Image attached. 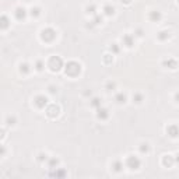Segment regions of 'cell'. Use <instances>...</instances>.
Here are the masks:
<instances>
[{
	"instance_id": "6da1fadb",
	"label": "cell",
	"mask_w": 179,
	"mask_h": 179,
	"mask_svg": "<svg viewBox=\"0 0 179 179\" xmlns=\"http://www.w3.org/2000/svg\"><path fill=\"white\" fill-rule=\"evenodd\" d=\"M63 70H64V74L69 76V77H78L81 74V71H83V67H81V64L78 62L70 60L64 64Z\"/></svg>"
},
{
	"instance_id": "7a4b0ae2",
	"label": "cell",
	"mask_w": 179,
	"mask_h": 179,
	"mask_svg": "<svg viewBox=\"0 0 179 179\" xmlns=\"http://www.w3.org/2000/svg\"><path fill=\"white\" fill-rule=\"evenodd\" d=\"M39 38H41V41L45 42V44H52V42H55L56 38H57V32H56L55 28L46 27V28H44V30H41Z\"/></svg>"
},
{
	"instance_id": "3957f363",
	"label": "cell",
	"mask_w": 179,
	"mask_h": 179,
	"mask_svg": "<svg viewBox=\"0 0 179 179\" xmlns=\"http://www.w3.org/2000/svg\"><path fill=\"white\" fill-rule=\"evenodd\" d=\"M46 66L52 73H57L64 67V62L60 56H50L48 63H46Z\"/></svg>"
},
{
	"instance_id": "277c9868",
	"label": "cell",
	"mask_w": 179,
	"mask_h": 179,
	"mask_svg": "<svg viewBox=\"0 0 179 179\" xmlns=\"http://www.w3.org/2000/svg\"><path fill=\"white\" fill-rule=\"evenodd\" d=\"M125 165L129 168V169L137 171V169H140V167H141V159L136 155H129L127 158H126Z\"/></svg>"
},
{
	"instance_id": "5b68a950",
	"label": "cell",
	"mask_w": 179,
	"mask_h": 179,
	"mask_svg": "<svg viewBox=\"0 0 179 179\" xmlns=\"http://www.w3.org/2000/svg\"><path fill=\"white\" fill-rule=\"evenodd\" d=\"M45 113L48 117L50 119H56V117L60 115V106L56 105V103H49V105L45 108Z\"/></svg>"
},
{
	"instance_id": "8992f818",
	"label": "cell",
	"mask_w": 179,
	"mask_h": 179,
	"mask_svg": "<svg viewBox=\"0 0 179 179\" xmlns=\"http://www.w3.org/2000/svg\"><path fill=\"white\" fill-rule=\"evenodd\" d=\"M34 105H35L36 109H45L48 105H49V99H48L46 95L39 94L34 98Z\"/></svg>"
},
{
	"instance_id": "52a82bcc",
	"label": "cell",
	"mask_w": 179,
	"mask_h": 179,
	"mask_svg": "<svg viewBox=\"0 0 179 179\" xmlns=\"http://www.w3.org/2000/svg\"><path fill=\"white\" fill-rule=\"evenodd\" d=\"M165 130H167L168 136L172 137V139H178V137H179V126L175 125V123H172V125H168Z\"/></svg>"
},
{
	"instance_id": "ba28073f",
	"label": "cell",
	"mask_w": 179,
	"mask_h": 179,
	"mask_svg": "<svg viewBox=\"0 0 179 179\" xmlns=\"http://www.w3.org/2000/svg\"><path fill=\"white\" fill-rule=\"evenodd\" d=\"M28 14H30V13H28L24 7H21V6H20V7H17L16 10H14V17H16L17 21H24V20L27 18Z\"/></svg>"
},
{
	"instance_id": "9c48e42d",
	"label": "cell",
	"mask_w": 179,
	"mask_h": 179,
	"mask_svg": "<svg viewBox=\"0 0 179 179\" xmlns=\"http://www.w3.org/2000/svg\"><path fill=\"white\" fill-rule=\"evenodd\" d=\"M134 38H136V36H134L133 34H125V35L122 36V44L125 45L126 48L130 49V48L134 46Z\"/></svg>"
},
{
	"instance_id": "30bf717a",
	"label": "cell",
	"mask_w": 179,
	"mask_h": 179,
	"mask_svg": "<svg viewBox=\"0 0 179 179\" xmlns=\"http://www.w3.org/2000/svg\"><path fill=\"white\" fill-rule=\"evenodd\" d=\"M162 66L169 70H175V69H178L179 63H178V60H175L173 57H168V59H165V60H162Z\"/></svg>"
},
{
	"instance_id": "8fae6325",
	"label": "cell",
	"mask_w": 179,
	"mask_h": 179,
	"mask_svg": "<svg viewBox=\"0 0 179 179\" xmlns=\"http://www.w3.org/2000/svg\"><path fill=\"white\" fill-rule=\"evenodd\" d=\"M161 164L164 165L165 168H171L173 164H175V157L169 155V154H165V155L162 157V159H161Z\"/></svg>"
},
{
	"instance_id": "7c38bea8",
	"label": "cell",
	"mask_w": 179,
	"mask_h": 179,
	"mask_svg": "<svg viewBox=\"0 0 179 179\" xmlns=\"http://www.w3.org/2000/svg\"><path fill=\"white\" fill-rule=\"evenodd\" d=\"M108 117H109V111L106 108L101 106V108L97 109V119L98 120H108Z\"/></svg>"
},
{
	"instance_id": "4fadbf2b",
	"label": "cell",
	"mask_w": 179,
	"mask_h": 179,
	"mask_svg": "<svg viewBox=\"0 0 179 179\" xmlns=\"http://www.w3.org/2000/svg\"><path fill=\"white\" fill-rule=\"evenodd\" d=\"M161 18H162V14H161V11H158V10H153L148 13V20H150L151 22H159Z\"/></svg>"
},
{
	"instance_id": "5bb4252c",
	"label": "cell",
	"mask_w": 179,
	"mask_h": 179,
	"mask_svg": "<svg viewBox=\"0 0 179 179\" xmlns=\"http://www.w3.org/2000/svg\"><path fill=\"white\" fill-rule=\"evenodd\" d=\"M18 70L22 76H28L31 73V66L27 63V62H22V63L18 64Z\"/></svg>"
},
{
	"instance_id": "9a60e30c",
	"label": "cell",
	"mask_w": 179,
	"mask_h": 179,
	"mask_svg": "<svg viewBox=\"0 0 179 179\" xmlns=\"http://www.w3.org/2000/svg\"><path fill=\"white\" fill-rule=\"evenodd\" d=\"M102 14L105 17H112L115 16V7L112 4H105L102 7Z\"/></svg>"
},
{
	"instance_id": "2e32d148",
	"label": "cell",
	"mask_w": 179,
	"mask_h": 179,
	"mask_svg": "<svg viewBox=\"0 0 179 179\" xmlns=\"http://www.w3.org/2000/svg\"><path fill=\"white\" fill-rule=\"evenodd\" d=\"M171 38V32L169 31H159L158 34H157V39H158L159 42H165V41H168V39Z\"/></svg>"
},
{
	"instance_id": "e0dca14e",
	"label": "cell",
	"mask_w": 179,
	"mask_h": 179,
	"mask_svg": "<svg viewBox=\"0 0 179 179\" xmlns=\"http://www.w3.org/2000/svg\"><path fill=\"white\" fill-rule=\"evenodd\" d=\"M8 27H10V20H8L7 16H4V14H3L2 18H0V30L6 31Z\"/></svg>"
},
{
	"instance_id": "ac0fdd59",
	"label": "cell",
	"mask_w": 179,
	"mask_h": 179,
	"mask_svg": "<svg viewBox=\"0 0 179 179\" xmlns=\"http://www.w3.org/2000/svg\"><path fill=\"white\" fill-rule=\"evenodd\" d=\"M90 106L94 108V109L101 108V106H102V101H101V98H98V97L91 98V101H90Z\"/></svg>"
},
{
	"instance_id": "d6986e66",
	"label": "cell",
	"mask_w": 179,
	"mask_h": 179,
	"mask_svg": "<svg viewBox=\"0 0 179 179\" xmlns=\"http://www.w3.org/2000/svg\"><path fill=\"white\" fill-rule=\"evenodd\" d=\"M122 169H123V162L120 161V159H115V161L112 162V171H113V172H120Z\"/></svg>"
},
{
	"instance_id": "ffe728a7",
	"label": "cell",
	"mask_w": 179,
	"mask_h": 179,
	"mask_svg": "<svg viewBox=\"0 0 179 179\" xmlns=\"http://www.w3.org/2000/svg\"><path fill=\"white\" fill-rule=\"evenodd\" d=\"M28 13H30V16L32 17V18H38L42 13V8L38 7V6H35V7H31V10L28 11Z\"/></svg>"
},
{
	"instance_id": "44dd1931",
	"label": "cell",
	"mask_w": 179,
	"mask_h": 179,
	"mask_svg": "<svg viewBox=\"0 0 179 179\" xmlns=\"http://www.w3.org/2000/svg\"><path fill=\"white\" fill-rule=\"evenodd\" d=\"M103 17H105L103 14H95V16H92V20H91L92 24H94L95 27H97V25H101L103 22Z\"/></svg>"
},
{
	"instance_id": "7402d4cb",
	"label": "cell",
	"mask_w": 179,
	"mask_h": 179,
	"mask_svg": "<svg viewBox=\"0 0 179 179\" xmlns=\"http://www.w3.org/2000/svg\"><path fill=\"white\" fill-rule=\"evenodd\" d=\"M126 94H123V92H117L116 95H115V102L119 103V105H123V103L126 102Z\"/></svg>"
},
{
	"instance_id": "603a6c76",
	"label": "cell",
	"mask_w": 179,
	"mask_h": 179,
	"mask_svg": "<svg viewBox=\"0 0 179 179\" xmlns=\"http://www.w3.org/2000/svg\"><path fill=\"white\" fill-rule=\"evenodd\" d=\"M102 62H103V64H106V66L112 64L113 63V53H105V55L102 56Z\"/></svg>"
},
{
	"instance_id": "cb8c5ba5",
	"label": "cell",
	"mask_w": 179,
	"mask_h": 179,
	"mask_svg": "<svg viewBox=\"0 0 179 179\" xmlns=\"http://www.w3.org/2000/svg\"><path fill=\"white\" fill-rule=\"evenodd\" d=\"M85 14H88V16H95L97 13V6L94 4V3H91V4H88L85 7Z\"/></svg>"
},
{
	"instance_id": "d4e9b609",
	"label": "cell",
	"mask_w": 179,
	"mask_h": 179,
	"mask_svg": "<svg viewBox=\"0 0 179 179\" xmlns=\"http://www.w3.org/2000/svg\"><path fill=\"white\" fill-rule=\"evenodd\" d=\"M131 99H133L134 103H141L143 101H144V95H143L141 92H134L133 97H131Z\"/></svg>"
},
{
	"instance_id": "484cf974",
	"label": "cell",
	"mask_w": 179,
	"mask_h": 179,
	"mask_svg": "<svg viewBox=\"0 0 179 179\" xmlns=\"http://www.w3.org/2000/svg\"><path fill=\"white\" fill-rule=\"evenodd\" d=\"M46 164H48V168H49V169H55V168H57V165H59V159L57 158H49L46 161Z\"/></svg>"
},
{
	"instance_id": "4316f807",
	"label": "cell",
	"mask_w": 179,
	"mask_h": 179,
	"mask_svg": "<svg viewBox=\"0 0 179 179\" xmlns=\"http://www.w3.org/2000/svg\"><path fill=\"white\" fill-rule=\"evenodd\" d=\"M139 151L141 154H148L150 153V144H148V143H141V144L139 145Z\"/></svg>"
},
{
	"instance_id": "83f0119b",
	"label": "cell",
	"mask_w": 179,
	"mask_h": 179,
	"mask_svg": "<svg viewBox=\"0 0 179 179\" xmlns=\"http://www.w3.org/2000/svg\"><path fill=\"white\" fill-rule=\"evenodd\" d=\"M48 159H49V157H48L46 153H39L38 157H36V161L41 162V164H44V162H46Z\"/></svg>"
},
{
	"instance_id": "f1b7e54d",
	"label": "cell",
	"mask_w": 179,
	"mask_h": 179,
	"mask_svg": "<svg viewBox=\"0 0 179 179\" xmlns=\"http://www.w3.org/2000/svg\"><path fill=\"white\" fill-rule=\"evenodd\" d=\"M6 123H7V126H14L17 123V117L14 116V115H8V116L6 117Z\"/></svg>"
},
{
	"instance_id": "f546056e",
	"label": "cell",
	"mask_w": 179,
	"mask_h": 179,
	"mask_svg": "<svg viewBox=\"0 0 179 179\" xmlns=\"http://www.w3.org/2000/svg\"><path fill=\"white\" fill-rule=\"evenodd\" d=\"M44 69H45V62L41 60V59H38V60L35 62V70L36 71H42Z\"/></svg>"
},
{
	"instance_id": "4dcf8cb0",
	"label": "cell",
	"mask_w": 179,
	"mask_h": 179,
	"mask_svg": "<svg viewBox=\"0 0 179 179\" xmlns=\"http://www.w3.org/2000/svg\"><path fill=\"white\" fill-rule=\"evenodd\" d=\"M52 175L56 176V178H64V176L67 175V172H66V171H63V169H57V168H56V171L52 173Z\"/></svg>"
},
{
	"instance_id": "1f68e13d",
	"label": "cell",
	"mask_w": 179,
	"mask_h": 179,
	"mask_svg": "<svg viewBox=\"0 0 179 179\" xmlns=\"http://www.w3.org/2000/svg\"><path fill=\"white\" fill-rule=\"evenodd\" d=\"M109 50H111V53H113V55H117V53L120 52V48L117 44H112L111 46H109Z\"/></svg>"
},
{
	"instance_id": "d6a6232c",
	"label": "cell",
	"mask_w": 179,
	"mask_h": 179,
	"mask_svg": "<svg viewBox=\"0 0 179 179\" xmlns=\"http://www.w3.org/2000/svg\"><path fill=\"white\" fill-rule=\"evenodd\" d=\"M105 88L108 90V91H113V90L116 88V83H115V81H108L106 85H105Z\"/></svg>"
},
{
	"instance_id": "836d02e7",
	"label": "cell",
	"mask_w": 179,
	"mask_h": 179,
	"mask_svg": "<svg viewBox=\"0 0 179 179\" xmlns=\"http://www.w3.org/2000/svg\"><path fill=\"white\" fill-rule=\"evenodd\" d=\"M48 91H49V94H57V87L56 85H49L48 87Z\"/></svg>"
},
{
	"instance_id": "e575fe53",
	"label": "cell",
	"mask_w": 179,
	"mask_h": 179,
	"mask_svg": "<svg viewBox=\"0 0 179 179\" xmlns=\"http://www.w3.org/2000/svg\"><path fill=\"white\" fill-rule=\"evenodd\" d=\"M143 35H144V31H143V28H137V30L134 31V36H139V38H141Z\"/></svg>"
},
{
	"instance_id": "d590c367",
	"label": "cell",
	"mask_w": 179,
	"mask_h": 179,
	"mask_svg": "<svg viewBox=\"0 0 179 179\" xmlns=\"http://www.w3.org/2000/svg\"><path fill=\"white\" fill-rule=\"evenodd\" d=\"M173 99H175V102H176V103H179V91H178V92H175V95H173Z\"/></svg>"
},
{
	"instance_id": "8d00e7d4",
	"label": "cell",
	"mask_w": 179,
	"mask_h": 179,
	"mask_svg": "<svg viewBox=\"0 0 179 179\" xmlns=\"http://www.w3.org/2000/svg\"><path fill=\"white\" fill-rule=\"evenodd\" d=\"M120 2H122V3H123V4L129 6V4H131V2H133V0H120Z\"/></svg>"
},
{
	"instance_id": "74e56055",
	"label": "cell",
	"mask_w": 179,
	"mask_h": 179,
	"mask_svg": "<svg viewBox=\"0 0 179 179\" xmlns=\"http://www.w3.org/2000/svg\"><path fill=\"white\" fill-rule=\"evenodd\" d=\"M175 162H176V164H179V153L175 155Z\"/></svg>"
},
{
	"instance_id": "f35d334b",
	"label": "cell",
	"mask_w": 179,
	"mask_h": 179,
	"mask_svg": "<svg viewBox=\"0 0 179 179\" xmlns=\"http://www.w3.org/2000/svg\"><path fill=\"white\" fill-rule=\"evenodd\" d=\"M84 95H85V97H88V95H91V91H85V92H84Z\"/></svg>"
},
{
	"instance_id": "ab89813d",
	"label": "cell",
	"mask_w": 179,
	"mask_h": 179,
	"mask_svg": "<svg viewBox=\"0 0 179 179\" xmlns=\"http://www.w3.org/2000/svg\"><path fill=\"white\" fill-rule=\"evenodd\" d=\"M176 3H178V4H179V0H176Z\"/></svg>"
},
{
	"instance_id": "60d3db41",
	"label": "cell",
	"mask_w": 179,
	"mask_h": 179,
	"mask_svg": "<svg viewBox=\"0 0 179 179\" xmlns=\"http://www.w3.org/2000/svg\"><path fill=\"white\" fill-rule=\"evenodd\" d=\"M25 2H31V0H25Z\"/></svg>"
}]
</instances>
